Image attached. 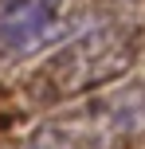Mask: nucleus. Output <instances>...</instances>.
Listing matches in <instances>:
<instances>
[{
	"instance_id": "1",
	"label": "nucleus",
	"mask_w": 145,
	"mask_h": 149,
	"mask_svg": "<svg viewBox=\"0 0 145 149\" xmlns=\"http://www.w3.org/2000/svg\"><path fill=\"white\" fill-rule=\"evenodd\" d=\"M133 59V39L122 28H98L78 31L71 43H63L31 79V90L39 102H63V98L86 94V90L110 82L122 74Z\"/></svg>"
},
{
	"instance_id": "2",
	"label": "nucleus",
	"mask_w": 145,
	"mask_h": 149,
	"mask_svg": "<svg viewBox=\"0 0 145 149\" xmlns=\"http://www.w3.org/2000/svg\"><path fill=\"white\" fill-rule=\"evenodd\" d=\"M63 36V0H0V55H35Z\"/></svg>"
}]
</instances>
